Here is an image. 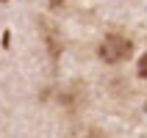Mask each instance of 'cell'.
I'll return each instance as SVG.
<instances>
[{"mask_svg":"<svg viewBox=\"0 0 147 138\" xmlns=\"http://www.w3.org/2000/svg\"><path fill=\"white\" fill-rule=\"evenodd\" d=\"M139 75L147 77V55H142V61H139Z\"/></svg>","mask_w":147,"mask_h":138,"instance_id":"2","label":"cell"},{"mask_svg":"<svg viewBox=\"0 0 147 138\" xmlns=\"http://www.w3.org/2000/svg\"><path fill=\"white\" fill-rule=\"evenodd\" d=\"M86 138H103V133H97V130H92V133H89V135H86Z\"/></svg>","mask_w":147,"mask_h":138,"instance_id":"3","label":"cell"},{"mask_svg":"<svg viewBox=\"0 0 147 138\" xmlns=\"http://www.w3.org/2000/svg\"><path fill=\"white\" fill-rule=\"evenodd\" d=\"M128 55H131V41L125 39V36H108L100 44V58L108 61V64H117V61H122Z\"/></svg>","mask_w":147,"mask_h":138,"instance_id":"1","label":"cell"}]
</instances>
